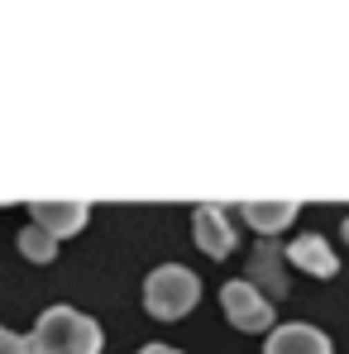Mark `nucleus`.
<instances>
[{
    "label": "nucleus",
    "mask_w": 349,
    "mask_h": 354,
    "mask_svg": "<svg viewBox=\"0 0 349 354\" xmlns=\"http://www.w3.org/2000/svg\"><path fill=\"white\" fill-rule=\"evenodd\" d=\"M29 340L39 354H101V326L77 306H48Z\"/></svg>",
    "instance_id": "1"
},
{
    "label": "nucleus",
    "mask_w": 349,
    "mask_h": 354,
    "mask_svg": "<svg viewBox=\"0 0 349 354\" xmlns=\"http://www.w3.org/2000/svg\"><path fill=\"white\" fill-rule=\"evenodd\" d=\"M196 301H201V278L182 263H163L144 278V306L158 321H182Z\"/></svg>",
    "instance_id": "2"
},
{
    "label": "nucleus",
    "mask_w": 349,
    "mask_h": 354,
    "mask_svg": "<svg viewBox=\"0 0 349 354\" xmlns=\"http://www.w3.org/2000/svg\"><path fill=\"white\" fill-rule=\"evenodd\" d=\"M220 311H225V321H230L234 330H244V335L273 330V297L263 292L258 283H249V278H234V283L220 288Z\"/></svg>",
    "instance_id": "3"
},
{
    "label": "nucleus",
    "mask_w": 349,
    "mask_h": 354,
    "mask_svg": "<svg viewBox=\"0 0 349 354\" xmlns=\"http://www.w3.org/2000/svg\"><path fill=\"white\" fill-rule=\"evenodd\" d=\"M191 235H196V249L211 254V259H230L234 254V225L225 216V206H196L191 211Z\"/></svg>",
    "instance_id": "4"
},
{
    "label": "nucleus",
    "mask_w": 349,
    "mask_h": 354,
    "mask_svg": "<svg viewBox=\"0 0 349 354\" xmlns=\"http://www.w3.org/2000/svg\"><path fill=\"white\" fill-rule=\"evenodd\" d=\"M29 216H34V225H44L48 235H77L82 225H86V216H91V206L86 201H44V196H34L29 201Z\"/></svg>",
    "instance_id": "5"
},
{
    "label": "nucleus",
    "mask_w": 349,
    "mask_h": 354,
    "mask_svg": "<svg viewBox=\"0 0 349 354\" xmlns=\"http://www.w3.org/2000/svg\"><path fill=\"white\" fill-rule=\"evenodd\" d=\"M263 354H335V350H330L326 330H316V326H306V321H287V326L268 330Z\"/></svg>",
    "instance_id": "6"
},
{
    "label": "nucleus",
    "mask_w": 349,
    "mask_h": 354,
    "mask_svg": "<svg viewBox=\"0 0 349 354\" xmlns=\"http://www.w3.org/2000/svg\"><path fill=\"white\" fill-rule=\"evenodd\" d=\"M287 263H296V268H301V273H311V278H335V273H340L335 249H330L321 235L292 239V244H287Z\"/></svg>",
    "instance_id": "7"
},
{
    "label": "nucleus",
    "mask_w": 349,
    "mask_h": 354,
    "mask_svg": "<svg viewBox=\"0 0 349 354\" xmlns=\"http://www.w3.org/2000/svg\"><path fill=\"white\" fill-rule=\"evenodd\" d=\"M287 249H273V244H258L254 259H249V283H258L268 297H287V268H283Z\"/></svg>",
    "instance_id": "8"
},
{
    "label": "nucleus",
    "mask_w": 349,
    "mask_h": 354,
    "mask_svg": "<svg viewBox=\"0 0 349 354\" xmlns=\"http://www.w3.org/2000/svg\"><path fill=\"white\" fill-rule=\"evenodd\" d=\"M239 211H244V221H249L258 235H278L283 225H292L296 201H244Z\"/></svg>",
    "instance_id": "9"
},
{
    "label": "nucleus",
    "mask_w": 349,
    "mask_h": 354,
    "mask_svg": "<svg viewBox=\"0 0 349 354\" xmlns=\"http://www.w3.org/2000/svg\"><path fill=\"white\" fill-rule=\"evenodd\" d=\"M19 254H24V259H34V263H48V259L58 254V235H48L44 225H34V221H29V225L19 230Z\"/></svg>",
    "instance_id": "10"
},
{
    "label": "nucleus",
    "mask_w": 349,
    "mask_h": 354,
    "mask_svg": "<svg viewBox=\"0 0 349 354\" xmlns=\"http://www.w3.org/2000/svg\"><path fill=\"white\" fill-rule=\"evenodd\" d=\"M0 354H39V350H34V340H24V335L0 326Z\"/></svg>",
    "instance_id": "11"
},
{
    "label": "nucleus",
    "mask_w": 349,
    "mask_h": 354,
    "mask_svg": "<svg viewBox=\"0 0 349 354\" xmlns=\"http://www.w3.org/2000/svg\"><path fill=\"white\" fill-rule=\"evenodd\" d=\"M134 354H182V350H173V345H144V350H134Z\"/></svg>",
    "instance_id": "12"
},
{
    "label": "nucleus",
    "mask_w": 349,
    "mask_h": 354,
    "mask_svg": "<svg viewBox=\"0 0 349 354\" xmlns=\"http://www.w3.org/2000/svg\"><path fill=\"white\" fill-rule=\"evenodd\" d=\"M345 239H349V221H345Z\"/></svg>",
    "instance_id": "13"
}]
</instances>
